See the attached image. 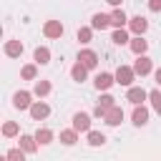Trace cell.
<instances>
[{
  "label": "cell",
  "mask_w": 161,
  "mask_h": 161,
  "mask_svg": "<svg viewBox=\"0 0 161 161\" xmlns=\"http://www.w3.org/2000/svg\"><path fill=\"white\" fill-rule=\"evenodd\" d=\"M133 78H136L133 65H118V70H116V83H118V86H128V88H131Z\"/></svg>",
  "instance_id": "6da1fadb"
},
{
  "label": "cell",
  "mask_w": 161,
  "mask_h": 161,
  "mask_svg": "<svg viewBox=\"0 0 161 161\" xmlns=\"http://www.w3.org/2000/svg\"><path fill=\"white\" fill-rule=\"evenodd\" d=\"M128 28H131L133 35H143L148 30V20L143 15H133V18H128Z\"/></svg>",
  "instance_id": "7a4b0ae2"
},
{
  "label": "cell",
  "mask_w": 161,
  "mask_h": 161,
  "mask_svg": "<svg viewBox=\"0 0 161 161\" xmlns=\"http://www.w3.org/2000/svg\"><path fill=\"white\" fill-rule=\"evenodd\" d=\"M148 98V93L141 88V86H131L128 93H126V101H131L133 106H143V101Z\"/></svg>",
  "instance_id": "3957f363"
},
{
  "label": "cell",
  "mask_w": 161,
  "mask_h": 161,
  "mask_svg": "<svg viewBox=\"0 0 161 161\" xmlns=\"http://www.w3.org/2000/svg\"><path fill=\"white\" fill-rule=\"evenodd\" d=\"M30 116H33V121H43V118H48V113H50V106L45 103V101H35L30 108Z\"/></svg>",
  "instance_id": "277c9868"
},
{
  "label": "cell",
  "mask_w": 161,
  "mask_h": 161,
  "mask_svg": "<svg viewBox=\"0 0 161 161\" xmlns=\"http://www.w3.org/2000/svg\"><path fill=\"white\" fill-rule=\"evenodd\" d=\"M151 68H153V63H151V58L148 55H138L136 58V63H133V70H136V75H148L151 73Z\"/></svg>",
  "instance_id": "5b68a950"
},
{
  "label": "cell",
  "mask_w": 161,
  "mask_h": 161,
  "mask_svg": "<svg viewBox=\"0 0 161 161\" xmlns=\"http://www.w3.org/2000/svg\"><path fill=\"white\" fill-rule=\"evenodd\" d=\"M33 93H28V91H18L15 96H13V106L18 108V111H25V108H30L33 106Z\"/></svg>",
  "instance_id": "8992f818"
},
{
  "label": "cell",
  "mask_w": 161,
  "mask_h": 161,
  "mask_svg": "<svg viewBox=\"0 0 161 161\" xmlns=\"http://www.w3.org/2000/svg\"><path fill=\"white\" fill-rule=\"evenodd\" d=\"M73 128H75L78 133H80V131L88 133V131H91V116H88V113H80V111L73 113Z\"/></svg>",
  "instance_id": "52a82bcc"
},
{
  "label": "cell",
  "mask_w": 161,
  "mask_h": 161,
  "mask_svg": "<svg viewBox=\"0 0 161 161\" xmlns=\"http://www.w3.org/2000/svg\"><path fill=\"white\" fill-rule=\"evenodd\" d=\"M43 33H45V38H60L63 35V23L60 20H48L43 25Z\"/></svg>",
  "instance_id": "ba28073f"
},
{
  "label": "cell",
  "mask_w": 161,
  "mask_h": 161,
  "mask_svg": "<svg viewBox=\"0 0 161 161\" xmlns=\"http://www.w3.org/2000/svg\"><path fill=\"white\" fill-rule=\"evenodd\" d=\"M78 63H83L88 70H93V68L98 65V55H96L93 50H88V48H86V50H80V53H78Z\"/></svg>",
  "instance_id": "9c48e42d"
},
{
  "label": "cell",
  "mask_w": 161,
  "mask_h": 161,
  "mask_svg": "<svg viewBox=\"0 0 161 161\" xmlns=\"http://www.w3.org/2000/svg\"><path fill=\"white\" fill-rule=\"evenodd\" d=\"M113 83H116V75H111V73H98L96 80H93V86H96L98 91H108Z\"/></svg>",
  "instance_id": "30bf717a"
},
{
  "label": "cell",
  "mask_w": 161,
  "mask_h": 161,
  "mask_svg": "<svg viewBox=\"0 0 161 161\" xmlns=\"http://www.w3.org/2000/svg\"><path fill=\"white\" fill-rule=\"evenodd\" d=\"M108 126H121V121H123V108L121 106H113V108H108V113H106V118H103Z\"/></svg>",
  "instance_id": "8fae6325"
},
{
  "label": "cell",
  "mask_w": 161,
  "mask_h": 161,
  "mask_svg": "<svg viewBox=\"0 0 161 161\" xmlns=\"http://www.w3.org/2000/svg\"><path fill=\"white\" fill-rule=\"evenodd\" d=\"M108 25H111V15H106V13H96L91 18V28L93 30H106Z\"/></svg>",
  "instance_id": "7c38bea8"
},
{
  "label": "cell",
  "mask_w": 161,
  "mask_h": 161,
  "mask_svg": "<svg viewBox=\"0 0 161 161\" xmlns=\"http://www.w3.org/2000/svg\"><path fill=\"white\" fill-rule=\"evenodd\" d=\"M5 55L8 58H20L23 55V43L20 40H8L5 43Z\"/></svg>",
  "instance_id": "4fadbf2b"
},
{
  "label": "cell",
  "mask_w": 161,
  "mask_h": 161,
  "mask_svg": "<svg viewBox=\"0 0 161 161\" xmlns=\"http://www.w3.org/2000/svg\"><path fill=\"white\" fill-rule=\"evenodd\" d=\"M128 45H131V50H133L136 55H146V50H148V43H146V40L141 38V35L131 38V43H128Z\"/></svg>",
  "instance_id": "5bb4252c"
},
{
  "label": "cell",
  "mask_w": 161,
  "mask_h": 161,
  "mask_svg": "<svg viewBox=\"0 0 161 161\" xmlns=\"http://www.w3.org/2000/svg\"><path fill=\"white\" fill-rule=\"evenodd\" d=\"M38 141H35V136H20V148L25 151V153H35L38 151Z\"/></svg>",
  "instance_id": "9a60e30c"
},
{
  "label": "cell",
  "mask_w": 161,
  "mask_h": 161,
  "mask_svg": "<svg viewBox=\"0 0 161 161\" xmlns=\"http://www.w3.org/2000/svg\"><path fill=\"white\" fill-rule=\"evenodd\" d=\"M131 118H133V123H136V126H146V123H148V111H146L143 106H136Z\"/></svg>",
  "instance_id": "2e32d148"
},
{
  "label": "cell",
  "mask_w": 161,
  "mask_h": 161,
  "mask_svg": "<svg viewBox=\"0 0 161 161\" xmlns=\"http://www.w3.org/2000/svg\"><path fill=\"white\" fill-rule=\"evenodd\" d=\"M126 23H128V18H126V13H123L121 8H116V10L111 13V25H113V28H123Z\"/></svg>",
  "instance_id": "e0dca14e"
},
{
  "label": "cell",
  "mask_w": 161,
  "mask_h": 161,
  "mask_svg": "<svg viewBox=\"0 0 161 161\" xmlns=\"http://www.w3.org/2000/svg\"><path fill=\"white\" fill-rule=\"evenodd\" d=\"M33 58H35V63H38V65H45V63H50V50H48L45 45H40V48H35Z\"/></svg>",
  "instance_id": "ac0fdd59"
},
{
  "label": "cell",
  "mask_w": 161,
  "mask_h": 161,
  "mask_svg": "<svg viewBox=\"0 0 161 161\" xmlns=\"http://www.w3.org/2000/svg\"><path fill=\"white\" fill-rule=\"evenodd\" d=\"M70 75H73V80L83 83V80H86V75H88V68H86L83 63H75V65L70 68Z\"/></svg>",
  "instance_id": "d6986e66"
},
{
  "label": "cell",
  "mask_w": 161,
  "mask_h": 161,
  "mask_svg": "<svg viewBox=\"0 0 161 161\" xmlns=\"http://www.w3.org/2000/svg\"><path fill=\"white\" fill-rule=\"evenodd\" d=\"M48 93H50V80H35L33 96H38V98H45Z\"/></svg>",
  "instance_id": "ffe728a7"
},
{
  "label": "cell",
  "mask_w": 161,
  "mask_h": 161,
  "mask_svg": "<svg viewBox=\"0 0 161 161\" xmlns=\"http://www.w3.org/2000/svg\"><path fill=\"white\" fill-rule=\"evenodd\" d=\"M35 141H38L40 146H48V143L53 141V131H50V128H38V131H35Z\"/></svg>",
  "instance_id": "44dd1931"
},
{
  "label": "cell",
  "mask_w": 161,
  "mask_h": 161,
  "mask_svg": "<svg viewBox=\"0 0 161 161\" xmlns=\"http://www.w3.org/2000/svg\"><path fill=\"white\" fill-rule=\"evenodd\" d=\"M75 141H78V131H75V128H65V131H60V143L73 146Z\"/></svg>",
  "instance_id": "7402d4cb"
},
{
  "label": "cell",
  "mask_w": 161,
  "mask_h": 161,
  "mask_svg": "<svg viewBox=\"0 0 161 161\" xmlns=\"http://www.w3.org/2000/svg\"><path fill=\"white\" fill-rule=\"evenodd\" d=\"M111 40H113L116 45H126V43H131V38H128V33H126L123 28H116L113 35H111Z\"/></svg>",
  "instance_id": "603a6c76"
},
{
  "label": "cell",
  "mask_w": 161,
  "mask_h": 161,
  "mask_svg": "<svg viewBox=\"0 0 161 161\" xmlns=\"http://www.w3.org/2000/svg\"><path fill=\"white\" fill-rule=\"evenodd\" d=\"M20 75H23L25 80H33V78L38 75V63H28V65H23V70H20Z\"/></svg>",
  "instance_id": "cb8c5ba5"
},
{
  "label": "cell",
  "mask_w": 161,
  "mask_h": 161,
  "mask_svg": "<svg viewBox=\"0 0 161 161\" xmlns=\"http://www.w3.org/2000/svg\"><path fill=\"white\" fill-rule=\"evenodd\" d=\"M88 143L91 146H103L106 143V136L101 131H88Z\"/></svg>",
  "instance_id": "d4e9b609"
},
{
  "label": "cell",
  "mask_w": 161,
  "mask_h": 161,
  "mask_svg": "<svg viewBox=\"0 0 161 161\" xmlns=\"http://www.w3.org/2000/svg\"><path fill=\"white\" fill-rule=\"evenodd\" d=\"M148 101H151L153 111L161 116V91H148Z\"/></svg>",
  "instance_id": "484cf974"
},
{
  "label": "cell",
  "mask_w": 161,
  "mask_h": 161,
  "mask_svg": "<svg viewBox=\"0 0 161 161\" xmlns=\"http://www.w3.org/2000/svg\"><path fill=\"white\" fill-rule=\"evenodd\" d=\"M5 158H8V161H25V151H23V148H10V151L5 153Z\"/></svg>",
  "instance_id": "4316f807"
},
{
  "label": "cell",
  "mask_w": 161,
  "mask_h": 161,
  "mask_svg": "<svg viewBox=\"0 0 161 161\" xmlns=\"http://www.w3.org/2000/svg\"><path fill=\"white\" fill-rule=\"evenodd\" d=\"M3 136H8V138L18 136V123H15V121H8V123L3 126Z\"/></svg>",
  "instance_id": "83f0119b"
},
{
  "label": "cell",
  "mask_w": 161,
  "mask_h": 161,
  "mask_svg": "<svg viewBox=\"0 0 161 161\" xmlns=\"http://www.w3.org/2000/svg\"><path fill=\"white\" fill-rule=\"evenodd\" d=\"M93 38V28H78V40L80 43H91Z\"/></svg>",
  "instance_id": "f1b7e54d"
},
{
  "label": "cell",
  "mask_w": 161,
  "mask_h": 161,
  "mask_svg": "<svg viewBox=\"0 0 161 161\" xmlns=\"http://www.w3.org/2000/svg\"><path fill=\"white\" fill-rule=\"evenodd\" d=\"M98 106H101V108H106V111H108V108H113V106H116V98H113V96H108V93H106V96H101V101H98Z\"/></svg>",
  "instance_id": "f546056e"
},
{
  "label": "cell",
  "mask_w": 161,
  "mask_h": 161,
  "mask_svg": "<svg viewBox=\"0 0 161 161\" xmlns=\"http://www.w3.org/2000/svg\"><path fill=\"white\" fill-rule=\"evenodd\" d=\"M148 10L151 13H161V0H148Z\"/></svg>",
  "instance_id": "4dcf8cb0"
},
{
  "label": "cell",
  "mask_w": 161,
  "mask_h": 161,
  "mask_svg": "<svg viewBox=\"0 0 161 161\" xmlns=\"http://www.w3.org/2000/svg\"><path fill=\"white\" fill-rule=\"evenodd\" d=\"M106 3H108V5H113V8H118V5L123 3V0H106Z\"/></svg>",
  "instance_id": "1f68e13d"
},
{
  "label": "cell",
  "mask_w": 161,
  "mask_h": 161,
  "mask_svg": "<svg viewBox=\"0 0 161 161\" xmlns=\"http://www.w3.org/2000/svg\"><path fill=\"white\" fill-rule=\"evenodd\" d=\"M153 78H156V83H158V86H161V68H158V70H156V73H153Z\"/></svg>",
  "instance_id": "d6a6232c"
}]
</instances>
